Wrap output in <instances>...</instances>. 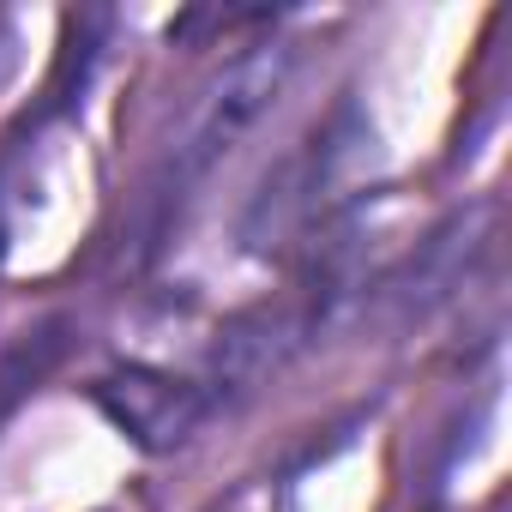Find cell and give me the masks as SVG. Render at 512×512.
<instances>
[{
  "label": "cell",
  "mask_w": 512,
  "mask_h": 512,
  "mask_svg": "<svg viewBox=\"0 0 512 512\" xmlns=\"http://www.w3.org/2000/svg\"><path fill=\"white\" fill-rule=\"evenodd\" d=\"M296 61H302L296 43L266 37V43L241 49V55L199 91V103H193V115L181 121V133H175V145H169V157H163V175H157V199H163V205H169V199H187V187H199L253 127L272 115V103H278V97L290 91V79H296Z\"/></svg>",
  "instance_id": "1"
},
{
  "label": "cell",
  "mask_w": 512,
  "mask_h": 512,
  "mask_svg": "<svg viewBox=\"0 0 512 512\" xmlns=\"http://www.w3.org/2000/svg\"><path fill=\"white\" fill-rule=\"evenodd\" d=\"M344 121H350V115L326 121L308 145H296V151L260 181V193H253L247 211H241V247H247V253H278V247H290V235H302V229L320 217V199H326V187L338 181L344 151H350Z\"/></svg>",
  "instance_id": "2"
},
{
  "label": "cell",
  "mask_w": 512,
  "mask_h": 512,
  "mask_svg": "<svg viewBox=\"0 0 512 512\" xmlns=\"http://www.w3.org/2000/svg\"><path fill=\"white\" fill-rule=\"evenodd\" d=\"M488 235H494V205L488 199H476V205H464V211H452L428 241H416V253L398 266V272H386L368 296H374V308L392 320V326H410V320H428L464 278H470V266L488 253Z\"/></svg>",
  "instance_id": "3"
},
{
  "label": "cell",
  "mask_w": 512,
  "mask_h": 512,
  "mask_svg": "<svg viewBox=\"0 0 512 512\" xmlns=\"http://www.w3.org/2000/svg\"><path fill=\"white\" fill-rule=\"evenodd\" d=\"M91 404H97L133 446H145V452H175V446H187L193 428H199L205 410H211L205 386L175 380V374H163V368H139V362L97 374V380H91Z\"/></svg>",
  "instance_id": "4"
},
{
  "label": "cell",
  "mask_w": 512,
  "mask_h": 512,
  "mask_svg": "<svg viewBox=\"0 0 512 512\" xmlns=\"http://www.w3.org/2000/svg\"><path fill=\"white\" fill-rule=\"evenodd\" d=\"M320 338V320H314V308L302 302V296H290V302H266V308H247V314H235L223 332H217V344H211V386L223 392V398H247V392H260L302 344H314Z\"/></svg>",
  "instance_id": "5"
}]
</instances>
